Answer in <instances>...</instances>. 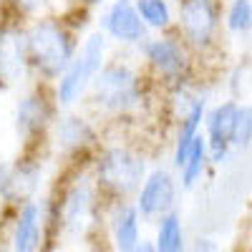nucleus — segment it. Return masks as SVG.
<instances>
[{
	"mask_svg": "<svg viewBox=\"0 0 252 252\" xmlns=\"http://www.w3.org/2000/svg\"><path fill=\"white\" fill-rule=\"evenodd\" d=\"M76 33L78 31L66 18H53V15L33 18V23L26 26L31 73H35L40 83L53 86L66 73L81 46L76 40Z\"/></svg>",
	"mask_w": 252,
	"mask_h": 252,
	"instance_id": "nucleus-1",
	"label": "nucleus"
},
{
	"mask_svg": "<svg viewBox=\"0 0 252 252\" xmlns=\"http://www.w3.org/2000/svg\"><path fill=\"white\" fill-rule=\"evenodd\" d=\"M91 106L111 119L134 114L146 98L144 76L126 61H106L86 94Z\"/></svg>",
	"mask_w": 252,
	"mask_h": 252,
	"instance_id": "nucleus-2",
	"label": "nucleus"
},
{
	"mask_svg": "<svg viewBox=\"0 0 252 252\" xmlns=\"http://www.w3.org/2000/svg\"><path fill=\"white\" fill-rule=\"evenodd\" d=\"M146 161L129 144H109L101 146L94 157V182L101 197L111 202H124L136 197L139 187L146 179Z\"/></svg>",
	"mask_w": 252,
	"mask_h": 252,
	"instance_id": "nucleus-3",
	"label": "nucleus"
},
{
	"mask_svg": "<svg viewBox=\"0 0 252 252\" xmlns=\"http://www.w3.org/2000/svg\"><path fill=\"white\" fill-rule=\"evenodd\" d=\"M141 56L146 61L149 73L164 89L177 91L194 83V53L182 40L177 31L159 33L141 46Z\"/></svg>",
	"mask_w": 252,
	"mask_h": 252,
	"instance_id": "nucleus-4",
	"label": "nucleus"
},
{
	"mask_svg": "<svg viewBox=\"0 0 252 252\" xmlns=\"http://www.w3.org/2000/svg\"><path fill=\"white\" fill-rule=\"evenodd\" d=\"M106 51H109V38L103 31H94L83 38L71 66L53 83V96L61 109H71L73 103H78L89 94L94 78L106 66Z\"/></svg>",
	"mask_w": 252,
	"mask_h": 252,
	"instance_id": "nucleus-5",
	"label": "nucleus"
},
{
	"mask_svg": "<svg viewBox=\"0 0 252 252\" xmlns=\"http://www.w3.org/2000/svg\"><path fill=\"white\" fill-rule=\"evenodd\" d=\"M222 0H179L174 31L194 56L217 48L222 33Z\"/></svg>",
	"mask_w": 252,
	"mask_h": 252,
	"instance_id": "nucleus-6",
	"label": "nucleus"
},
{
	"mask_svg": "<svg viewBox=\"0 0 252 252\" xmlns=\"http://www.w3.org/2000/svg\"><path fill=\"white\" fill-rule=\"evenodd\" d=\"M56 109L58 101L53 96V86H48V83H38L35 89L20 96L13 116V129L26 152H35L38 141L43 144L48 131H53Z\"/></svg>",
	"mask_w": 252,
	"mask_h": 252,
	"instance_id": "nucleus-7",
	"label": "nucleus"
},
{
	"mask_svg": "<svg viewBox=\"0 0 252 252\" xmlns=\"http://www.w3.org/2000/svg\"><path fill=\"white\" fill-rule=\"evenodd\" d=\"M98 26V31H103L106 38L119 46L141 48L149 40V28L141 20L134 0H111L109 8L101 13Z\"/></svg>",
	"mask_w": 252,
	"mask_h": 252,
	"instance_id": "nucleus-8",
	"label": "nucleus"
},
{
	"mask_svg": "<svg viewBox=\"0 0 252 252\" xmlns=\"http://www.w3.org/2000/svg\"><path fill=\"white\" fill-rule=\"evenodd\" d=\"M237 111H240V101H235V98L217 101L212 109H207L204 139H207V149H209V161L215 166L224 164L235 149L232 139H235Z\"/></svg>",
	"mask_w": 252,
	"mask_h": 252,
	"instance_id": "nucleus-9",
	"label": "nucleus"
},
{
	"mask_svg": "<svg viewBox=\"0 0 252 252\" xmlns=\"http://www.w3.org/2000/svg\"><path fill=\"white\" fill-rule=\"evenodd\" d=\"M40 182V161L35 152H26L15 161L0 164V199L5 204L20 207L31 202Z\"/></svg>",
	"mask_w": 252,
	"mask_h": 252,
	"instance_id": "nucleus-10",
	"label": "nucleus"
},
{
	"mask_svg": "<svg viewBox=\"0 0 252 252\" xmlns=\"http://www.w3.org/2000/svg\"><path fill=\"white\" fill-rule=\"evenodd\" d=\"M31 71L28 63V40L26 28L18 18H10L0 23V89H10L20 83Z\"/></svg>",
	"mask_w": 252,
	"mask_h": 252,
	"instance_id": "nucleus-11",
	"label": "nucleus"
},
{
	"mask_svg": "<svg viewBox=\"0 0 252 252\" xmlns=\"http://www.w3.org/2000/svg\"><path fill=\"white\" fill-rule=\"evenodd\" d=\"M98 197H101V192H98L94 177L76 179V184H71L66 189V194L61 199V207H58L63 227L68 232H86L98 215Z\"/></svg>",
	"mask_w": 252,
	"mask_h": 252,
	"instance_id": "nucleus-12",
	"label": "nucleus"
},
{
	"mask_svg": "<svg viewBox=\"0 0 252 252\" xmlns=\"http://www.w3.org/2000/svg\"><path fill=\"white\" fill-rule=\"evenodd\" d=\"M134 204L144 220H159L177 207V179L166 166H154L134 197Z\"/></svg>",
	"mask_w": 252,
	"mask_h": 252,
	"instance_id": "nucleus-13",
	"label": "nucleus"
},
{
	"mask_svg": "<svg viewBox=\"0 0 252 252\" xmlns=\"http://www.w3.org/2000/svg\"><path fill=\"white\" fill-rule=\"evenodd\" d=\"M53 139L56 146L66 154V157H89L91 152L98 149L101 134L98 129L81 114H63L53 124Z\"/></svg>",
	"mask_w": 252,
	"mask_h": 252,
	"instance_id": "nucleus-14",
	"label": "nucleus"
},
{
	"mask_svg": "<svg viewBox=\"0 0 252 252\" xmlns=\"http://www.w3.org/2000/svg\"><path fill=\"white\" fill-rule=\"evenodd\" d=\"M141 215L134 202H111L109 207V237L114 245V252H134L144 240H141Z\"/></svg>",
	"mask_w": 252,
	"mask_h": 252,
	"instance_id": "nucleus-15",
	"label": "nucleus"
},
{
	"mask_svg": "<svg viewBox=\"0 0 252 252\" xmlns=\"http://www.w3.org/2000/svg\"><path fill=\"white\" fill-rule=\"evenodd\" d=\"M43 250V209L38 202L18 207L10 232V252H40Z\"/></svg>",
	"mask_w": 252,
	"mask_h": 252,
	"instance_id": "nucleus-16",
	"label": "nucleus"
},
{
	"mask_svg": "<svg viewBox=\"0 0 252 252\" xmlns=\"http://www.w3.org/2000/svg\"><path fill=\"white\" fill-rule=\"evenodd\" d=\"M157 252H187V237H184V224L177 209L169 215L157 220V232L152 240Z\"/></svg>",
	"mask_w": 252,
	"mask_h": 252,
	"instance_id": "nucleus-17",
	"label": "nucleus"
},
{
	"mask_svg": "<svg viewBox=\"0 0 252 252\" xmlns=\"http://www.w3.org/2000/svg\"><path fill=\"white\" fill-rule=\"evenodd\" d=\"M134 3H136V10L149 31H154V33L174 31L177 15H174V8L169 0H134Z\"/></svg>",
	"mask_w": 252,
	"mask_h": 252,
	"instance_id": "nucleus-18",
	"label": "nucleus"
},
{
	"mask_svg": "<svg viewBox=\"0 0 252 252\" xmlns=\"http://www.w3.org/2000/svg\"><path fill=\"white\" fill-rule=\"evenodd\" d=\"M209 166H212V161H209L207 139H204V131H202V134L197 136L194 146H192V152H189L184 166L179 169V182H182V187H184V189H194V187L204 179V174H207Z\"/></svg>",
	"mask_w": 252,
	"mask_h": 252,
	"instance_id": "nucleus-19",
	"label": "nucleus"
},
{
	"mask_svg": "<svg viewBox=\"0 0 252 252\" xmlns=\"http://www.w3.org/2000/svg\"><path fill=\"white\" fill-rule=\"evenodd\" d=\"M222 26L232 35L252 33V0H227L222 13Z\"/></svg>",
	"mask_w": 252,
	"mask_h": 252,
	"instance_id": "nucleus-20",
	"label": "nucleus"
},
{
	"mask_svg": "<svg viewBox=\"0 0 252 252\" xmlns=\"http://www.w3.org/2000/svg\"><path fill=\"white\" fill-rule=\"evenodd\" d=\"M232 146L235 149H250L252 146V103H240Z\"/></svg>",
	"mask_w": 252,
	"mask_h": 252,
	"instance_id": "nucleus-21",
	"label": "nucleus"
},
{
	"mask_svg": "<svg viewBox=\"0 0 252 252\" xmlns=\"http://www.w3.org/2000/svg\"><path fill=\"white\" fill-rule=\"evenodd\" d=\"M5 5L10 10V18H18V20H26V18H40L51 0H5Z\"/></svg>",
	"mask_w": 252,
	"mask_h": 252,
	"instance_id": "nucleus-22",
	"label": "nucleus"
},
{
	"mask_svg": "<svg viewBox=\"0 0 252 252\" xmlns=\"http://www.w3.org/2000/svg\"><path fill=\"white\" fill-rule=\"evenodd\" d=\"M71 3L76 5V8H98V5H103V3H106V0H71Z\"/></svg>",
	"mask_w": 252,
	"mask_h": 252,
	"instance_id": "nucleus-23",
	"label": "nucleus"
},
{
	"mask_svg": "<svg viewBox=\"0 0 252 252\" xmlns=\"http://www.w3.org/2000/svg\"><path fill=\"white\" fill-rule=\"evenodd\" d=\"M194 250H197V252H215V242H212V240H207V237H204V240L199 237Z\"/></svg>",
	"mask_w": 252,
	"mask_h": 252,
	"instance_id": "nucleus-24",
	"label": "nucleus"
},
{
	"mask_svg": "<svg viewBox=\"0 0 252 252\" xmlns=\"http://www.w3.org/2000/svg\"><path fill=\"white\" fill-rule=\"evenodd\" d=\"M134 252H157V250H154V245H152V242H146V240H144V242H141Z\"/></svg>",
	"mask_w": 252,
	"mask_h": 252,
	"instance_id": "nucleus-25",
	"label": "nucleus"
}]
</instances>
